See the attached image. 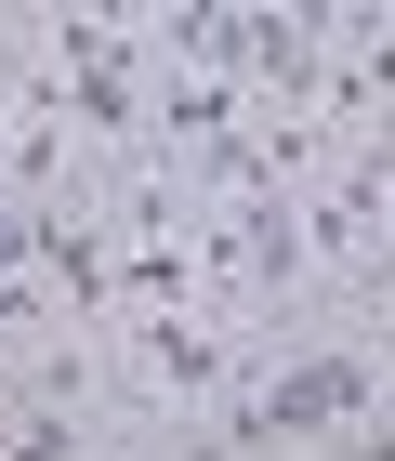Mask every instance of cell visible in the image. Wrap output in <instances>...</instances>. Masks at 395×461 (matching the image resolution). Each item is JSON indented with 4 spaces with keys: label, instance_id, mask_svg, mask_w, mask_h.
<instances>
[{
    "label": "cell",
    "instance_id": "6da1fadb",
    "mask_svg": "<svg viewBox=\"0 0 395 461\" xmlns=\"http://www.w3.org/2000/svg\"><path fill=\"white\" fill-rule=\"evenodd\" d=\"M356 422H382V343H303L290 369H264L211 435L251 461V448H290V435H356Z\"/></svg>",
    "mask_w": 395,
    "mask_h": 461
},
{
    "label": "cell",
    "instance_id": "7a4b0ae2",
    "mask_svg": "<svg viewBox=\"0 0 395 461\" xmlns=\"http://www.w3.org/2000/svg\"><path fill=\"white\" fill-rule=\"evenodd\" d=\"M158 409H238V395L264 383V356L238 343L224 317H132V356H119Z\"/></svg>",
    "mask_w": 395,
    "mask_h": 461
},
{
    "label": "cell",
    "instance_id": "3957f363",
    "mask_svg": "<svg viewBox=\"0 0 395 461\" xmlns=\"http://www.w3.org/2000/svg\"><path fill=\"white\" fill-rule=\"evenodd\" d=\"M382 422H395V330H382Z\"/></svg>",
    "mask_w": 395,
    "mask_h": 461
}]
</instances>
